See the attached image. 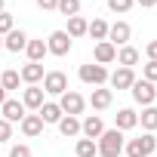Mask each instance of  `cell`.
Instances as JSON below:
<instances>
[{
    "label": "cell",
    "mask_w": 157,
    "mask_h": 157,
    "mask_svg": "<svg viewBox=\"0 0 157 157\" xmlns=\"http://www.w3.org/2000/svg\"><path fill=\"white\" fill-rule=\"evenodd\" d=\"M96 145H99V157H120L126 142H123V132L120 129H105L96 139Z\"/></svg>",
    "instance_id": "obj_1"
},
{
    "label": "cell",
    "mask_w": 157,
    "mask_h": 157,
    "mask_svg": "<svg viewBox=\"0 0 157 157\" xmlns=\"http://www.w3.org/2000/svg\"><path fill=\"white\" fill-rule=\"evenodd\" d=\"M123 151H126V157H151L157 151V136L154 132H142L139 139H129L123 145Z\"/></svg>",
    "instance_id": "obj_2"
},
{
    "label": "cell",
    "mask_w": 157,
    "mask_h": 157,
    "mask_svg": "<svg viewBox=\"0 0 157 157\" xmlns=\"http://www.w3.org/2000/svg\"><path fill=\"white\" fill-rule=\"evenodd\" d=\"M43 93H46V96H62V93H68V74H65V71H46V74H43Z\"/></svg>",
    "instance_id": "obj_3"
},
{
    "label": "cell",
    "mask_w": 157,
    "mask_h": 157,
    "mask_svg": "<svg viewBox=\"0 0 157 157\" xmlns=\"http://www.w3.org/2000/svg\"><path fill=\"white\" fill-rule=\"evenodd\" d=\"M59 108H62V114H71V117H77V114H83V108H86V99H83L80 93L68 90V93H62V96H59Z\"/></svg>",
    "instance_id": "obj_4"
},
{
    "label": "cell",
    "mask_w": 157,
    "mask_h": 157,
    "mask_svg": "<svg viewBox=\"0 0 157 157\" xmlns=\"http://www.w3.org/2000/svg\"><path fill=\"white\" fill-rule=\"evenodd\" d=\"M80 80L83 83H93V86H105L108 83V68L105 65H96V62L80 65Z\"/></svg>",
    "instance_id": "obj_5"
},
{
    "label": "cell",
    "mask_w": 157,
    "mask_h": 157,
    "mask_svg": "<svg viewBox=\"0 0 157 157\" xmlns=\"http://www.w3.org/2000/svg\"><path fill=\"white\" fill-rule=\"evenodd\" d=\"M129 93H132V99H136L142 108L154 105V99H157V90H154V83H148V80H136V83L129 86Z\"/></svg>",
    "instance_id": "obj_6"
},
{
    "label": "cell",
    "mask_w": 157,
    "mask_h": 157,
    "mask_svg": "<svg viewBox=\"0 0 157 157\" xmlns=\"http://www.w3.org/2000/svg\"><path fill=\"white\" fill-rule=\"evenodd\" d=\"M46 102V93H43V86L37 83V86H25L22 90V105H25V111H40V105Z\"/></svg>",
    "instance_id": "obj_7"
},
{
    "label": "cell",
    "mask_w": 157,
    "mask_h": 157,
    "mask_svg": "<svg viewBox=\"0 0 157 157\" xmlns=\"http://www.w3.org/2000/svg\"><path fill=\"white\" fill-rule=\"evenodd\" d=\"M129 37H132V28H129L126 22H114V25H108V43H114V46H126Z\"/></svg>",
    "instance_id": "obj_8"
},
{
    "label": "cell",
    "mask_w": 157,
    "mask_h": 157,
    "mask_svg": "<svg viewBox=\"0 0 157 157\" xmlns=\"http://www.w3.org/2000/svg\"><path fill=\"white\" fill-rule=\"evenodd\" d=\"M46 49H49L52 56H68V52H71V37H68L65 31H52L49 40H46Z\"/></svg>",
    "instance_id": "obj_9"
},
{
    "label": "cell",
    "mask_w": 157,
    "mask_h": 157,
    "mask_svg": "<svg viewBox=\"0 0 157 157\" xmlns=\"http://www.w3.org/2000/svg\"><path fill=\"white\" fill-rule=\"evenodd\" d=\"M0 114H3L6 123H22V117H25V105H22L19 99H6L3 105H0Z\"/></svg>",
    "instance_id": "obj_10"
},
{
    "label": "cell",
    "mask_w": 157,
    "mask_h": 157,
    "mask_svg": "<svg viewBox=\"0 0 157 157\" xmlns=\"http://www.w3.org/2000/svg\"><path fill=\"white\" fill-rule=\"evenodd\" d=\"M93 59H96V65H111V62H117V46L108 40H99L93 49Z\"/></svg>",
    "instance_id": "obj_11"
},
{
    "label": "cell",
    "mask_w": 157,
    "mask_h": 157,
    "mask_svg": "<svg viewBox=\"0 0 157 157\" xmlns=\"http://www.w3.org/2000/svg\"><path fill=\"white\" fill-rule=\"evenodd\" d=\"M102 132H105V120L99 114H90L86 120H80V136L83 139H99Z\"/></svg>",
    "instance_id": "obj_12"
},
{
    "label": "cell",
    "mask_w": 157,
    "mask_h": 157,
    "mask_svg": "<svg viewBox=\"0 0 157 157\" xmlns=\"http://www.w3.org/2000/svg\"><path fill=\"white\" fill-rule=\"evenodd\" d=\"M136 126H139V114H136L132 108H120V111L114 114V129L126 132V129H136Z\"/></svg>",
    "instance_id": "obj_13"
},
{
    "label": "cell",
    "mask_w": 157,
    "mask_h": 157,
    "mask_svg": "<svg viewBox=\"0 0 157 157\" xmlns=\"http://www.w3.org/2000/svg\"><path fill=\"white\" fill-rule=\"evenodd\" d=\"M108 83L114 90H129L136 83V74H132V68H117L114 74H108Z\"/></svg>",
    "instance_id": "obj_14"
},
{
    "label": "cell",
    "mask_w": 157,
    "mask_h": 157,
    "mask_svg": "<svg viewBox=\"0 0 157 157\" xmlns=\"http://www.w3.org/2000/svg\"><path fill=\"white\" fill-rule=\"evenodd\" d=\"M43 74H46V71H43V65H40V62H28V65L19 71L22 83H28V86H37V83L43 80Z\"/></svg>",
    "instance_id": "obj_15"
},
{
    "label": "cell",
    "mask_w": 157,
    "mask_h": 157,
    "mask_svg": "<svg viewBox=\"0 0 157 157\" xmlns=\"http://www.w3.org/2000/svg\"><path fill=\"white\" fill-rule=\"evenodd\" d=\"M28 46V34L22 31V28H13L6 37H3V49H10V52H22Z\"/></svg>",
    "instance_id": "obj_16"
},
{
    "label": "cell",
    "mask_w": 157,
    "mask_h": 157,
    "mask_svg": "<svg viewBox=\"0 0 157 157\" xmlns=\"http://www.w3.org/2000/svg\"><path fill=\"white\" fill-rule=\"evenodd\" d=\"M111 102H114V90H105V86H96V90H93V96H90V105H93L96 111L111 108Z\"/></svg>",
    "instance_id": "obj_17"
},
{
    "label": "cell",
    "mask_w": 157,
    "mask_h": 157,
    "mask_svg": "<svg viewBox=\"0 0 157 157\" xmlns=\"http://www.w3.org/2000/svg\"><path fill=\"white\" fill-rule=\"evenodd\" d=\"M37 114H40V120H43V126H46V123H59V120L65 117V114H62V108H59V102H43Z\"/></svg>",
    "instance_id": "obj_18"
},
{
    "label": "cell",
    "mask_w": 157,
    "mask_h": 157,
    "mask_svg": "<svg viewBox=\"0 0 157 157\" xmlns=\"http://www.w3.org/2000/svg\"><path fill=\"white\" fill-rule=\"evenodd\" d=\"M19 126H22V132H25L28 139H34V136L43 132V120H40V114H25Z\"/></svg>",
    "instance_id": "obj_19"
},
{
    "label": "cell",
    "mask_w": 157,
    "mask_h": 157,
    "mask_svg": "<svg viewBox=\"0 0 157 157\" xmlns=\"http://www.w3.org/2000/svg\"><path fill=\"white\" fill-rule=\"evenodd\" d=\"M25 52H28V62H43V59L49 56V49H46V40H31V37H28V46H25Z\"/></svg>",
    "instance_id": "obj_20"
},
{
    "label": "cell",
    "mask_w": 157,
    "mask_h": 157,
    "mask_svg": "<svg viewBox=\"0 0 157 157\" xmlns=\"http://www.w3.org/2000/svg\"><path fill=\"white\" fill-rule=\"evenodd\" d=\"M59 132H62L65 139L80 136V117H71V114H65V117L59 120Z\"/></svg>",
    "instance_id": "obj_21"
},
{
    "label": "cell",
    "mask_w": 157,
    "mask_h": 157,
    "mask_svg": "<svg viewBox=\"0 0 157 157\" xmlns=\"http://www.w3.org/2000/svg\"><path fill=\"white\" fill-rule=\"evenodd\" d=\"M117 65H120V68H132V65H139V49L129 46V43L120 46V49H117Z\"/></svg>",
    "instance_id": "obj_22"
},
{
    "label": "cell",
    "mask_w": 157,
    "mask_h": 157,
    "mask_svg": "<svg viewBox=\"0 0 157 157\" xmlns=\"http://www.w3.org/2000/svg\"><path fill=\"white\" fill-rule=\"evenodd\" d=\"M86 28H90V22H86L83 16H71V19H68V31H65V34L74 40V37H83V34H86Z\"/></svg>",
    "instance_id": "obj_23"
},
{
    "label": "cell",
    "mask_w": 157,
    "mask_h": 157,
    "mask_svg": "<svg viewBox=\"0 0 157 157\" xmlns=\"http://www.w3.org/2000/svg\"><path fill=\"white\" fill-rule=\"evenodd\" d=\"M74 154H77V157H99V145H96V139H77Z\"/></svg>",
    "instance_id": "obj_24"
},
{
    "label": "cell",
    "mask_w": 157,
    "mask_h": 157,
    "mask_svg": "<svg viewBox=\"0 0 157 157\" xmlns=\"http://www.w3.org/2000/svg\"><path fill=\"white\" fill-rule=\"evenodd\" d=\"M139 123H142V129H145V132H154V129H157V108H154V105L142 108V114H139Z\"/></svg>",
    "instance_id": "obj_25"
},
{
    "label": "cell",
    "mask_w": 157,
    "mask_h": 157,
    "mask_svg": "<svg viewBox=\"0 0 157 157\" xmlns=\"http://www.w3.org/2000/svg\"><path fill=\"white\" fill-rule=\"evenodd\" d=\"M86 34H90L93 40H108V22H105V19H93L90 28H86Z\"/></svg>",
    "instance_id": "obj_26"
},
{
    "label": "cell",
    "mask_w": 157,
    "mask_h": 157,
    "mask_svg": "<svg viewBox=\"0 0 157 157\" xmlns=\"http://www.w3.org/2000/svg\"><path fill=\"white\" fill-rule=\"evenodd\" d=\"M19 83H22V77H19V71H3V74H0V86H3L6 93H13V90H19Z\"/></svg>",
    "instance_id": "obj_27"
},
{
    "label": "cell",
    "mask_w": 157,
    "mask_h": 157,
    "mask_svg": "<svg viewBox=\"0 0 157 157\" xmlns=\"http://www.w3.org/2000/svg\"><path fill=\"white\" fill-rule=\"evenodd\" d=\"M65 19H71V16H80V0H59V6H56Z\"/></svg>",
    "instance_id": "obj_28"
},
{
    "label": "cell",
    "mask_w": 157,
    "mask_h": 157,
    "mask_svg": "<svg viewBox=\"0 0 157 157\" xmlns=\"http://www.w3.org/2000/svg\"><path fill=\"white\" fill-rule=\"evenodd\" d=\"M132 3H136V0H108V10L123 16V13H129V10H132Z\"/></svg>",
    "instance_id": "obj_29"
},
{
    "label": "cell",
    "mask_w": 157,
    "mask_h": 157,
    "mask_svg": "<svg viewBox=\"0 0 157 157\" xmlns=\"http://www.w3.org/2000/svg\"><path fill=\"white\" fill-rule=\"evenodd\" d=\"M142 80H148V83H157V62H148V65H142Z\"/></svg>",
    "instance_id": "obj_30"
},
{
    "label": "cell",
    "mask_w": 157,
    "mask_h": 157,
    "mask_svg": "<svg viewBox=\"0 0 157 157\" xmlns=\"http://www.w3.org/2000/svg\"><path fill=\"white\" fill-rule=\"evenodd\" d=\"M13 28H16V25H13V16H10V13H0V37H6Z\"/></svg>",
    "instance_id": "obj_31"
},
{
    "label": "cell",
    "mask_w": 157,
    "mask_h": 157,
    "mask_svg": "<svg viewBox=\"0 0 157 157\" xmlns=\"http://www.w3.org/2000/svg\"><path fill=\"white\" fill-rule=\"evenodd\" d=\"M10 139H13V123H6L3 117H0V145L10 142Z\"/></svg>",
    "instance_id": "obj_32"
},
{
    "label": "cell",
    "mask_w": 157,
    "mask_h": 157,
    "mask_svg": "<svg viewBox=\"0 0 157 157\" xmlns=\"http://www.w3.org/2000/svg\"><path fill=\"white\" fill-rule=\"evenodd\" d=\"M10 157H31V148L28 145H13L10 148Z\"/></svg>",
    "instance_id": "obj_33"
},
{
    "label": "cell",
    "mask_w": 157,
    "mask_h": 157,
    "mask_svg": "<svg viewBox=\"0 0 157 157\" xmlns=\"http://www.w3.org/2000/svg\"><path fill=\"white\" fill-rule=\"evenodd\" d=\"M145 56H148V62H157V40H151L145 46Z\"/></svg>",
    "instance_id": "obj_34"
},
{
    "label": "cell",
    "mask_w": 157,
    "mask_h": 157,
    "mask_svg": "<svg viewBox=\"0 0 157 157\" xmlns=\"http://www.w3.org/2000/svg\"><path fill=\"white\" fill-rule=\"evenodd\" d=\"M37 6H40V10H56L59 0H37Z\"/></svg>",
    "instance_id": "obj_35"
},
{
    "label": "cell",
    "mask_w": 157,
    "mask_h": 157,
    "mask_svg": "<svg viewBox=\"0 0 157 157\" xmlns=\"http://www.w3.org/2000/svg\"><path fill=\"white\" fill-rule=\"evenodd\" d=\"M136 3H139V6H154L157 0H136Z\"/></svg>",
    "instance_id": "obj_36"
},
{
    "label": "cell",
    "mask_w": 157,
    "mask_h": 157,
    "mask_svg": "<svg viewBox=\"0 0 157 157\" xmlns=\"http://www.w3.org/2000/svg\"><path fill=\"white\" fill-rule=\"evenodd\" d=\"M6 99H10V93H6V90H3V86H0V105H3V102H6Z\"/></svg>",
    "instance_id": "obj_37"
},
{
    "label": "cell",
    "mask_w": 157,
    "mask_h": 157,
    "mask_svg": "<svg viewBox=\"0 0 157 157\" xmlns=\"http://www.w3.org/2000/svg\"><path fill=\"white\" fill-rule=\"evenodd\" d=\"M0 13H6V0H0Z\"/></svg>",
    "instance_id": "obj_38"
},
{
    "label": "cell",
    "mask_w": 157,
    "mask_h": 157,
    "mask_svg": "<svg viewBox=\"0 0 157 157\" xmlns=\"http://www.w3.org/2000/svg\"><path fill=\"white\" fill-rule=\"evenodd\" d=\"M0 49H3V37H0Z\"/></svg>",
    "instance_id": "obj_39"
},
{
    "label": "cell",
    "mask_w": 157,
    "mask_h": 157,
    "mask_svg": "<svg viewBox=\"0 0 157 157\" xmlns=\"http://www.w3.org/2000/svg\"><path fill=\"white\" fill-rule=\"evenodd\" d=\"M154 6H157V3H154Z\"/></svg>",
    "instance_id": "obj_40"
}]
</instances>
